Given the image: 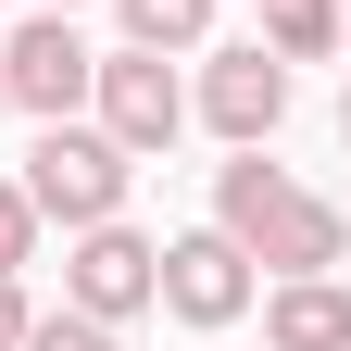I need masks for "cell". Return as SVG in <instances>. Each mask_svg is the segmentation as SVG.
Returning a JSON list of instances; mask_svg holds the SVG:
<instances>
[{
  "label": "cell",
  "instance_id": "6da1fadb",
  "mask_svg": "<svg viewBox=\"0 0 351 351\" xmlns=\"http://www.w3.org/2000/svg\"><path fill=\"white\" fill-rule=\"evenodd\" d=\"M213 226H226L251 263H276V276H326V263L351 251V213H339V201H314L301 176H276V163H263V138L213 176Z\"/></svg>",
  "mask_w": 351,
  "mask_h": 351
},
{
  "label": "cell",
  "instance_id": "7a4b0ae2",
  "mask_svg": "<svg viewBox=\"0 0 351 351\" xmlns=\"http://www.w3.org/2000/svg\"><path fill=\"white\" fill-rule=\"evenodd\" d=\"M125 176H138V151H113L101 125H75V113H51L38 125V151H25V201H38V226H101V213H125Z\"/></svg>",
  "mask_w": 351,
  "mask_h": 351
},
{
  "label": "cell",
  "instance_id": "3957f363",
  "mask_svg": "<svg viewBox=\"0 0 351 351\" xmlns=\"http://www.w3.org/2000/svg\"><path fill=\"white\" fill-rule=\"evenodd\" d=\"M88 101H101V138H113V151H138V163H151V151H176V125H189L176 63H163V51H138V38L88 63Z\"/></svg>",
  "mask_w": 351,
  "mask_h": 351
},
{
  "label": "cell",
  "instance_id": "277c9868",
  "mask_svg": "<svg viewBox=\"0 0 351 351\" xmlns=\"http://www.w3.org/2000/svg\"><path fill=\"white\" fill-rule=\"evenodd\" d=\"M151 301H163L176 326H239V314H251V251H239L226 226L163 239V263H151Z\"/></svg>",
  "mask_w": 351,
  "mask_h": 351
},
{
  "label": "cell",
  "instance_id": "5b68a950",
  "mask_svg": "<svg viewBox=\"0 0 351 351\" xmlns=\"http://www.w3.org/2000/svg\"><path fill=\"white\" fill-rule=\"evenodd\" d=\"M151 239L125 226V213H101V226H75V251H63V301L75 314H101V326H125V314H151Z\"/></svg>",
  "mask_w": 351,
  "mask_h": 351
},
{
  "label": "cell",
  "instance_id": "8992f818",
  "mask_svg": "<svg viewBox=\"0 0 351 351\" xmlns=\"http://www.w3.org/2000/svg\"><path fill=\"white\" fill-rule=\"evenodd\" d=\"M88 63H101V51H88L63 13H38V25L0 38V88H13V113H38V125H51V113H88Z\"/></svg>",
  "mask_w": 351,
  "mask_h": 351
},
{
  "label": "cell",
  "instance_id": "52a82bcc",
  "mask_svg": "<svg viewBox=\"0 0 351 351\" xmlns=\"http://www.w3.org/2000/svg\"><path fill=\"white\" fill-rule=\"evenodd\" d=\"M276 113H289V63L263 51V38L201 63V125H213V138H239V151H251V138H276Z\"/></svg>",
  "mask_w": 351,
  "mask_h": 351
},
{
  "label": "cell",
  "instance_id": "ba28073f",
  "mask_svg": "<svg viewBox=\"0 0 351 351\" xmlns=\"http://www.w3.org/2000/svg\"><path fill=\"white\" fill-rule=\"evenodd\" d=\"M263 339H276V351H351V289L339 276H276Z\"/></svg>",
  "mask_w": 351,
  "mask_h": 351
},
{
  "label": "cell",
  "instance_id": "9c48e42d",
  "mask_svg": "<svg viewBox=\"0 0 351 351\" xmlns=\"http://www.w3.org/2000/svg\"><path fill=\"white\" fill-rule=\"evenodd\" d=\"M263 51H276V63L339 51V0H263Z\"/></svg>",
  "mask_w": 351,
  "mask_h": 351
},
{
  "label": "cell",
  "instance_id": "30bf717a",
  "mask_svg": "<svg viewBox=\"0 0 351 351\" xmlns=\"http://www.w3.org/2000/svg\"><path fill=\"white\" fill-rule=\"evenodd\" d=\"M125 13V38H138V51H189V38L213 25V0H113Z\"/></svg>",
  "mask_w": 351,
  "mask_h": 351
},
{
  "label": "cell",
  "instance_id": "8fae6325",
  "mask_svg": "<svg viewBox=\"0 0 351 351\" xmlns=\"http://www.w3.org/2000/svg\"><path fill=\"white\" fill-rule=\"evenodd\" d=\"M38 263V201H25V176H0V276H25Z\"/></svg>",
  "mask_w": 351,
  "mask_h": 351
},
{
  "label": "cell",
  "instance_id": "7c38bea8",
  "mask_svg": "<svg viewBox=\"0 0 351 351\" xmlns=\"http://www.w3.org/2000/svg\"><path fill=\"white\" fill-rule=\"evenodd\" d=\"M25 351H113V326H101V314H75V301H63V314H38V326H25Z\"/></svg>",
  "mask_w": 351,
  "mask_h": 351
},
{
  "label": "cell",
  "instance_id": "4fadbf2b",
  "mask_svg": "<svg viewBox=\"0 0 351 351\" xmlns=\"http://www.w3.org/2000/svg\"><path fill=\"white\" fill-rule=\"evenodd\" d=\"M25 326H38V314H25V289L0 276V351H25Z\"/></svg>",
  "mask_w": 351,
  "mask_h": 351
},
{
  "label": "cell",
  "instance_id": "5bb4252c",
  "mask_svg": "<svg viewBox=\"0 0 351 351\" xmlns=\"http://www.w3.org/2000/svg\"><path fill=\"white\" fill-rule=\"evenodd\" d=\"M339 138H351V88H339Z\"/></svg>",
  "mask_w": 351,
  "mask_h": 351
},
{
  "label": "cell",
  "instance_id": "9a60e30c",
  "mask_svg": "<svg viewBox=\"0 0 351 351\" xmlns=\"http://www.w3.org/2000/svg\"><path fill=\"white\" fill-rule=\"evenodd\" d=\"M339 38H351V0H339Z\"/></svg>",
  "mask_w": 351,
  "mask_h": 351
},
{
  "label": "cell",
  "instance_id": "2e32d148",
  "mask_svg": "<svg viewBox=\"0 0 351 351\" xmlns=\"http://www.w3.org/2000/svg\"><path fill=\"white\" fill-rule=\"evenodd\" d=\"M0 113H13V88H0Z\"/></svg>",
  "mask_w": 351,
  "mask_h": 351
},
{
  "label": "cell",
  "instance_id": "e0dca14e",
  "mask_svg": "<svg viewBox=\"0 0 351 351\" xmlns=\"http://www.w3.org/2000/svg\"><path fill=\"white\" fill-rule=\"evenodd\" d=\"M51 13H75V0H51Z\"/></svg>",
  "mask_w": 351,
  "mask_h": 351
}]
</instances>
